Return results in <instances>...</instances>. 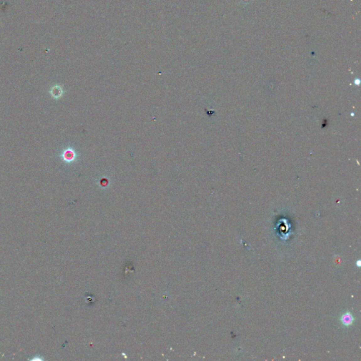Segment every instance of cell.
Returning a JSON list of instances; mask_svg holds the SVG:
<instances>
[{"instance_id":"6da1fadb","label":"cell","mask_w":361,"mask_h":361,"mask_svg":"<svg viewBox=\"0 0 361 361\" xmlns=\"http://www.w3.org/2000/svg\"><path fill=\"white\" fill-rule=\"evenodd\" d=\"M353 321V317L351 315V314L347 313L343 315L342 317V322L343 325L346 326L351 325Z\"/></svg>"},{"instance_id":"7a4b0ae2","label":"cell","mask_w":361,"mask_h":361,"mask_svg":"<svg viewBox=\"0 0 361 361\" xmlns=\"http://www.w3.org/2000/svg\"><path fill=\"white\" fill-rule=\"evenodd\" d=\"M64 159L66 160V161L67 162H71L72 161V160L74 159V157H75V154H74L73 152L71 150H68L67 151L64 152Z\"/></svg>"},{"instance_id":"3957f363","label":"cell","mask_w":361,"mask_h":361,"mask_svg":"<svg viewBox=\"0 0 361 361\" xmlns=\"http://www.w3.org/2000/svg\"><path fill=\"white\" fill-rule=\"evenodd\" d=\"M51 94H53V96H54L55 97H58L62 94V90L61 88H59V87H54L53 88L52 90H51Z\"/></svg>"}]
</instances>
